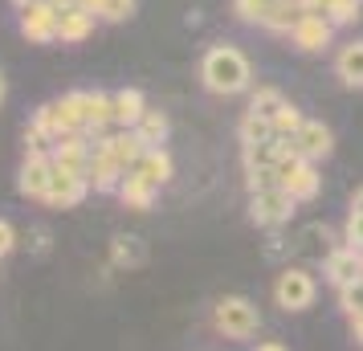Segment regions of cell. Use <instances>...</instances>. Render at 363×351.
Segmentation results:
<instances>
[{
	"label": "cell",
	"mask_w": 363,
	"mask_h": 351,
	"mask_svg": "<svg viewBox=\"0 0 363 351\" xmlns=\"http://www.w3.org/2000/svg\"><path fill=\"white\" fill-rule=\"evenodd\" d=\"M200 82L213 94H241L253 82V66L237 45H213L200 62Z\"/></svg>",
	"instance_id": "1"
},
{
	"label": "cell",
	"mask_w": 363,
	"mask_h": 351,
	"mask_svg": "<svg viewBox=\"0 0 363 351\" xmlns=\"http://www.w3.org/2000/svg\"><path fill=\"white\" fill-rule=\"evenodd\" d=\"M213 327L225 335V339H233V343H245V339H253L257 327H262V311H257L245 294H225V299L213 306Z\"/></svg>",
	"instance_id": "2"
},
{
	"label": "cell",
	"mask_w": 363,
	"mask_h": 351,
	"mask_svg": "<svg viewBox=\"0 0 363 351\" xmlns=\"http://www.w3.org/2000/svg\"><path fill=\"white\" fill-rule=\"evenodd\" d=\"M314 299H318V282H314L311 269L286 266L278 278H274V302H278L281 311H290V315H298V311H311Z\"/></svg>",
	"instance_id": "3"
},
{
	"label": "cell",
	"mask_w": 363,
	"mask_h": 351,
	"mask_svg": "<svg viewBox=\"0 0 363 351\" xmlns=\"http://www.w3.org/2000/svg\"><path fill=\"white\" fill-rule=\"evenodd\" d=\"M274 172H278V184L286 188V192H290L298 204H302V201H314V196H318V188H323L318 167H314L311 160H302L298 151H286Z\"/></svg>",
	"instance_id": "4"
},
{
	"label": "cell",
	"mask_w": 363,
	"mask_h": 351,
	"mask_svg": "<svg viewBox=\"0 0 363 351\" xmlns=\"http://www.w3.org/2000/svg\"><path fill=\"white\" fill-rule=\"evenodd\" d=\"M294 208H298V201L281 184L257 188V192L249 196V221L262 225V229H278V225H286V221L294 217Z\"/></svg>",
	"instance_id": "5"
},
{
	"label": "cell",
	"mask_w": 363,
	"mask_h": 351,
	"mask_svg": "<svg viewBox=\"0 0 363 351\" xmlns=\"http://www.w3.org/2000/svg\"><path fill=\"white\" fill-rule=\"evenodd\" d=\"M21 33L29 37L33 45H50V41H57V9H53L50 0H37V4H29V9H21Z\"/></svg>",
	"instance_id": "6"
},
{
	"label": "cell",
	"mask_w": 363,
	"mask_h": 351,
	"mask_svg": "<svg viewBox=\"0 0 363 351\" xmlns=\"http://www.w3.org/2000/svg\"><path fill=\"white\" fill-rule=\"evenodd\" d=\"M323 278H327L335 290L359 282L363 278V253L351 250V245H335V250L327 253V262H323Z\"/></svg>",
	"instance_id": "7"
},
{
	"label": "cell",
	"mask_w": 363,
	"mask_h": 351,
	"mask_svg": "<svg viewBox=\"0 0 363 351\" xmlns=\"http://www.w3.org/2000/svg\"><path fill=\"white\" fill-rule=\"evenodd\" d=\"M290 147H294L302 160L318 164V160H327L330 151H335V135H330L327 123H318V118H306V123L298 127V135L290 139Z\"/></svg>",
	"instance_id": "8"
},
{
	"label": "cell",
	"mask_w": 363,
	"mask_h": 351,
	"mask_svg": "<svg viewBox=\"0 0 363 351\" xmlns=\"http://www.w3.org/2000/svg\"><path fill=\"white\" fill-rule=\"evenodd\" d=\"M123 176H127V172L115 164V155L106 151L102 135H94V155H90V167H86V180H90V188H94V192H118Z\"/></svg>",
	"instance_id": "9"
},
{
	"label": "cell",
	"mask_w": 363,
	"mask_h": 351,
	"mask_svg": "<svg viewBox=\"0 0 363 351\" xmlns=\"http://www.w3.org/2000/svg\"><path fill=\"white\" fill-rule=\"evenodd\" d=\"M330 37H335V25H330L323 13L306 9L302 21L294 25V33H290V41H294V50H302V53H318V50L330 45Z\"/></svg>",
	"instance_id": "10"
},
{
	"label": "cell",
	"mask_w": 363,
	"mask_h": 351,
	"mask_svg": "<svg viewBox=\"0 0 363 351\" xmlns=\"http://www.w3.org/2000/svg\"><path fill=\"white\" fill-rule=\"evenodd\" d=\"M86 192H90V180L78 176V172H57L53 167V180H50V192H45V201L50 208H78L86 201Z\"/></svg>",
	"instance_id": "11"
},
{
	"label": "cell",
	"mask_w": 363,
	"mask_h": 351,
	"mask_svg": "<svg viewBox=\"0 0 363 351\" xmlns=\"http://www.w3.org/2000/svg\"><path fill=\"white\" fill-rule=\"evenodd\" d=\"M50 180H53V160L50 155H25L21 176H17V192L21 196H29V201H45Z\"/></svg>",
	"instance_id": "12"
},
{
	"label": "cell",
	"mask_w": 363,
	"mask_h": 351,
	"mask_svg": "<svg viewBox=\"0 0 363 351\" xmlns=\"http://www.w3.org/2000/svg\"><path fill=\"white\" fill-rule=\"evenodd\" d=\"M94 21H99V13H90L82 4L57 13V41H62V45H82L86 37L94 33Z\"/></svg>",
	"instance_id": "13"
},
{
	"label": "cell",
	"mask_w": 363,
	"mask_h": 351,
	"mask_svg": "<svg viewBox=\"0 0 363 351\" xmlns=\"http://www.w3.org/2000/svg\"><path fill=\"white\" fill-rule=\"evenodd\" d=\"M111 111H115V127L118 131H135V123H139L143 111H147V99H143V90L123 86V90L111 94Z\"/></svg>",
	"instance_id": "14"
},
{
	"label": "cell",
	"mask_w": 363,
	"mask_h": 351,
	"mask_svg": "<svg viewBox=\"0 0 363 351\" xmlns=\"http://www.w3.org/2000/svg\"><path fill=\"white\" fill-rule=\"evenodd\" d=\"M102 143H106V151L115 155V164L123 167V172H131L139 160H143V151H147V143L139 139L135 131H115V135H102Z\"/></svg>",
	"instance_id": "15"
},
{
	"label": "cell",
	"mask_w": 363,
	"mask_h": 351,
	"mask_svg": "<svg viewBox=\"0 0 363 351\" xmlns=\"http://www.w3.org/2000/svg\"><path fill=\"white\" fill-rule=\"evenodd\" d=\"M131 172H135V176H143L151 188H164L167 180H172V172H176V167H172V155H167L164 147H147V151H143V160H139Z\"/></svg>",
	"instance_id": "16"
},
{
	"label": "cell",
	"mask_w": 363,
	"mask_h": 351,
	"mask_svg": "<svg viewBox=\"0 0 363 351\" xmlns=\"http://www.w3.org/2000/svg\"><path fill=\"white\" fill-rule=\"evenodd\" d=\"M115 196H118L123 204H127V208H135V213H147L151 204H155V196H160V188H151L147 180H143V176H135V172H127Z\"/></svg>",
	"instance_id": "17"
},
{
	"label": "cell",
	"mask_w": 363,
	"mask_h": 351,
	"mask_svg": "<svg viewBox=\"0 0 363 351\" xmlns=\"http://www.w3.org/2000/svg\"><path fill=\"white\" fill-rule=\"evenodd\" d=\"M302 4H294V0H269V9H265L262 17V29H269V33H294V25L302 21Z\"/></svg>",
	"instance_id": "18"
},
{
	"label": "cell",
	"mask_w": 363,
	"mask_h": 351,
	"mask_svg": "<svg viewBox=\"0 0 363 351\" xmlns=\"http://www.w3.org/2000/svg\"><path fill=\"white\" fill-rule=\"evenodd\" d=\"M335 74L339 82L351 86V90H363V41H347L339 57H335Z\"/></svg>",
	"instance_id": "19"
},
{
	"label": "cell",
	"mask_w": 363,
	"mask_h": 351,
	"mask_svg": "<svg viewBox=\"0 0 363 351\" xmlns=\"http://www.w3.org/2000/svg\"><path fill=\"white\" fill-rule=\"evenodd\" d=\"M167 131H172L167 115H164V111H151V106L143 111V118L135 123V135H139L147 147H164V143H167Z\"/></svg>",
	"instance_id": "20"
},
{
	"label": "cell",
	"mask_w": 363,
	"mask_h": 351,
	"mask_svg": "<svg viewBox=\"0 0 363 351\" xmlns=\"http://www.w3.org/2000/svg\"><path fill=\"white\" fill-rule=\"evenodd\" d=\"M298 250L306 253V257H323V262H327V253L335 250L330 229H327V225H306V229H302V237H298Z\"/></svg>",
	"instance_id": "21"
},
{
	"label": "cell",
	"mask_w": 363,
	"mask_h": 351,
	"mask_svg": "<svg viewBox=\"0 0 363 351\" xmlns=\"http://www.w3.org/2000/svg\"><path fill=\"white\" fill-rule=\"evenodd\" d=\"M147 253H143V241L139 237H131V233H118L115 241H111V262L115 266H139Z\"/></svg>",
	"instance_id": "22"
},
{
	"label": "cell",
	"mask_w": 363,
	"mask_h": 351,
	"mask_svg": "<svg viewBox=\"0 0 363 351\" xmlns=\"http://www.w3.org/2000/svg\"><path fill=\"white\" fill-rule=\"evenodd\" d=\"M281 106H286V94L281 90H274V86H257V94L249 99V115H262L274 123V115H278Z\"/></svg>",
	"instance_id": "23"
},
{
	"label": "cell",
	"mask_w": 363,
	"mask_h": 351,
	"mask_svg": "<svg viewBox=\"0 0 363 351\" xmlns=\"http://www.w3.org/2000/svg\"><path fill=\"white\" fill-rule=\"evenodd\" d=\"M318 13H323L335 29H343V25H351V21L359 17V0H323Z\"/></svg>",
	"instance_id": "24"
},
{
	"label": "cell",
	"mask_w": 363,
	"mask_h": 351,
	"mask_svg": "<svg viewBox=\"0 0 363 351\" xmlns=\"http://www.w3.org/2000/svg\"><path fill=\"white\" fill-rule=\"evenodd\" d=\"M302 123H306V115L298 111L294 102H286V106H281L278 115H274V135H278V139H294Z\"/></svg>",
	"instance_id": "25"
},
{
	"label": "cell",
	"mask_w": 363,
	"mask_h": 351,
	"mask_svg": "<svg viewBox=\"0 0 363 351\" xmlns=\"http://www.w3.org/2000/svg\"><path fill=\"white\" fill-rule=\"evenodd\" d=\"M265 139H274V123L245 111V118H241V143H265Z\"/></svg>",
	"instance_id": "26"
},
{
	"label": "cell",
	"mask_w": 363,
	"mask_h": 351,
	"mask_svg": "<svg viewBox=\"0 0 363 351\" xmlns=\"http://www.w3.org/2000/svg\"><path fill=\"white\" fill-rule=\"evenodd\" d=\"M339 311H343L347 318L363 315V278H359V282H351V286H343V290H339Z\"/></svg>",
	"instance_id": "27"
},
{
	"label": "cell",
	"mask_w": 363,
	"mask_h": 351,
	"mask_svg": "<svg viewBox=\"0 0 363 351\" xmlns=\"http://www.w3.org/2000/svg\"><path fill=\"white\" fill-rule=\"evenodd\" d=\"M131 17H135V0H102L99 4V21L118 25V21H131Z\"/></svg>",
	"instance_id": "28"
},
{
	"label": "cell",
	"mask_w": 363,
	"mask_h": 351,
	"mask_svg": "<svg viewBox=\"0 0 363 351\" xmlns=\"http://www.w3.org/2000/svg\"><path fill=\"white\" fill-rule=\"evenodd\" d=\"M233 9H237V17H241V21H249V25H262L269 0H233Z\"/></svg>",
	"instance_id": "29"
},
{
	"label": "cell",
	"mask_w": 363,
	"mask_h": 351,
	"mask_svg": "<svg viewBox=\"0 0 363 351\" xmlns=\"http://www.w3.org/2000/svg\"><path fill=\"white\" fill-rule=\"evenodd\" d=\"M343 245L363 253V213H347V225H343Z\"/></svg>",
	"instance_id": "30"
},
{
	"label": "cell",
	"mask_w": 363,
	"mask_h": 351,
	"mask_svg": "<svg viewBox=\"0 0 363 351\" xmlns=\"http://www.w3.org/2000/svg\"><path fill=\"white\" fill-rule=\"evenodd\" d=\"M13 245H17L13 225H9V221H0V257H9V253H13Z\"/></svg>",
	"instance_id": "31"
},
{
	"label": "cell",
	"mask_w": 363,
	"mask_h": 351,
	"mask_svg": "<svg viewBox=\"0 0 363 351\" xmlns=\"http://www.w3.org/2000/svg\"><path fill=\"white\" fill-rule=\"evenodd\" d=\"M347 323H351V339H355V343H359V347H363V315L347 318Z\"/></svg>",
	"instance_id": "32"
},
{
	"label": "cell",
	"mask_w": 363,
	"mask_h": 351,
	"mask_svg": "<svg viewBox=\"0 0 363 351\" xmlns=\"http://www.w3.org/2000/svg\"><path fill=\"white\" fill-rule=\"evenodd\" d=\"M281 250H286V237H278V233H274V237H269V245H265V253H269V257H278Z\"/></svg>",
	"instance_id": "33"
},
{
	"label": "cell",
	"mask_w": 363,
	"mask_h": 351,
	"mask_svg": "<svg viewBox=\"0 0 363 351\" xmlns=\"http://www.w3.org/2000/svg\"><path fill=\"white\" fill-rule=\"evenodd\" d=\"M253 351H290L286 343H278V339H265V343H257Z\"/></svg>",
	"instance_id": "34"
},
{
	"label": "cell",
	"mask_w": 363,
	"mask_h": 351,
	"mask_svg": "<svg viewBox=\"0 0 363 351\" xmlns=\"http://www.w3.org/2000/svg\"><path fill=\"white\" fill-rule=\"evenodd\" d=\"M351 213H363V188H355V196H351Z\"/></svg>",
	"instance_id": "35"
},
{
	"label": "cell",
	"mask_w": 363,
	"mask_h": 351,
	"mask_svg": "<svg viewBox=\"0 0 363 351\" xmlns=\"http://www.w3.org/2000/svg\"><path fill=\"white\" fill-rule=\"evenodd\" d=\"M53 9H57V13H66V9H74V4H78V0H50Z\"/></svg>",
	"instance_id": "36"
},
{
	"label": "cell",
	"mask_w": 363,
	"mask_h": 351,
	"mask_svg": "<svg viewBox=\"0 0 363 351\" xmlns=\"http://www.w3.org/2000/svg\"><path fill=\"white\" fill-rule=\"evenodd\" d=\"M78 4H82V9H90V13H99V4H102V0H78Z\"/></svg>",
	"instance_id": "37"
},
{
	"label": "cell",
	"mask_w": 363,
	"mask_h": 351,
	"mask_svg": "<svg viewBox=\"0 0 363 351\" xmlns=\"http://www.w3.org/2000/svg\"><path fill=\"white\" fill-rule=\"evenodd\" d=\"M29 4H37V0H13V9H17V13H21V9H29Z\"/></svg>",
	"instance_id": "38"
},
{
	"label": "cell",
	"mask_w": 363,
	"mask_h": 351,
	"mask_svg": "<svg viewBox=\"0 0 363 351\" xmlns=\"http://www.w3.org/2000/svg\"><path fill=\"white\" fill-rule=\"evenodd\" d=\"M4 90H9V86H4V74H0V102H4Z\"/></svg>",
	"instance_id": "39"
},
{
	"label": "cell",
	"mask_w": 363,
	"mask_h": 351,
	"mask_svg": "<svg viewBox=\"0 0 363 351\" xmlns=\"http://www.w3.org/2000/svg\"><path fill=\"white\" fill-rule=\"evenodd\" d=\"M359 4H363V0H359Z\"/></svg>",
	"instance_id": "40"
}]
</instances>
